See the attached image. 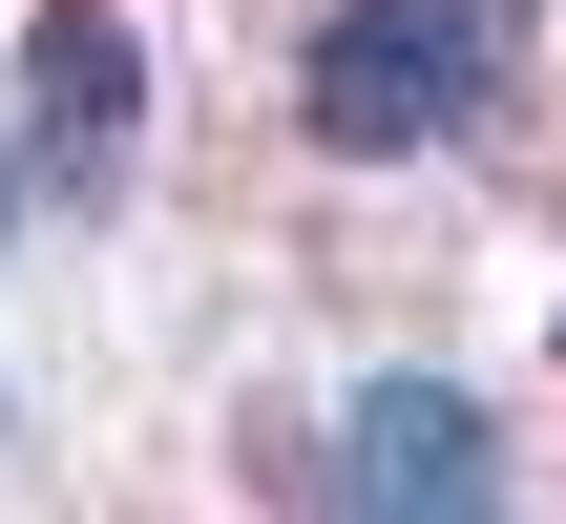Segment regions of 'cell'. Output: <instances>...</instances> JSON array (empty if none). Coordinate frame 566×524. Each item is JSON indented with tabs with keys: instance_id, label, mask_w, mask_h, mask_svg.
Here are the masks:
<instances>
[{
	"instance_id": "1",
	"label": "cell",
	"mask_w": 566,
	"mask_h": 524,
	"mask_svg": "<svg viewBox=\"0 0 566 524\" xmlns=\"http://www.w3.org/2000/svg\"><path fill=\"white\" fill-rule=\"evenodd\" d=\"M504 42H525V0H357V21H315L294 105H315V147L399 168V147H441L462 105H504Z\"/></svg>"
},
{
	"instance_id": "2",
	"label": "cell",
	"mask_w": 566,
	"mask_h": 524,
	"mask_svg": "<svg viewBox=\"0 0 566 524\" xmlns=\"http://www.w3.org/2000/svg\"><path fill=\"white\" fill-rule=\"evenodd\" d=\"M336 483H357V504H504V420H483V399H441V378H378V399H357V420H336Z\"/></svg>"
},
{
	"instance_id": "3",
	"label": "cell",
	"mask_w": 566,
	"mask_h": 524,
	"mask_svg": "<svg viewBox=\"0 0 566 524\" xmlns=\"http://www.w3.org/2000/svg\"><path fill=\"white\" fill-rule=\"evenodd\" d=\"M21 105H42V168H63V189H105V168H126V126H147V63H126V21H105V0H42V63H21Z\"/></svg>"
},
{
	"instance_id": "4",
	"label": "cell",
	"mask_w": 566,
	"mask_h": 524,
	"mask_svg": "<svg viewBox=\"0 0 566 524\" xmlns=\"http://www.w3.org/2000/svg\"><path fill=\"white\" fill-rule=\"evenodd\" d=\"M0 210H21V168H0Z\"/></svg>"
}]
</instances>
